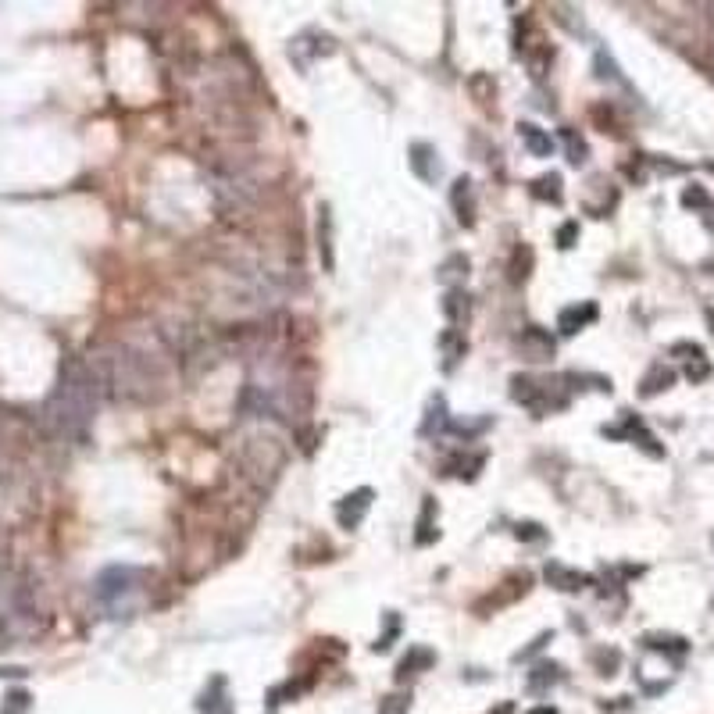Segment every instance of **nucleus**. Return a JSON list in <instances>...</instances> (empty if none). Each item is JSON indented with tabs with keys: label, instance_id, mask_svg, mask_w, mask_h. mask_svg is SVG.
Listing matches in <instances>:
<instances>
[{
	"label": "nucleus",
	"instance_id": "nucleus-1",
	"mask_svg": "<svg viewBox=\"0 0 714 714\" xmlns=\"http://www.w3.org/2000/svg\"><path fill=\"white\" fill-rule=\"evenodd\" d=\"M100 393H104V389H100L93 368L82 364V361H72V364L61 371L57 389H54L50 400H47V411H43L47 425H50L54 432H61V436H82L86 425L93 421V411H97V396H100Z\"/></svg>",
	"mask_w": 714,
	"mask_h": 714
},
{
	"label": "nucleus",
	"instance_id": "nucleus-2",
	"mask_svg": "<svg viewBox=\"0 0 714 714\" xmlns=\"http://www.w3.org/2000/svg\"><path fill=\"white\" fill-rule=\"evenodd\" d=\"M143 572L140 568H107L100 579H97V600L111 611V618H122L129 608H132V600L140 597V590H143Z\"/></svg>",
	"mask_w": 714,
	"mask_h": 714
},
{
	"label": "nucleus",
	"instance_id": "nucleus-3",
	"mask_svg": "<svg viewBox=\"0 0 714 714\" xmlns=\"http://www.w3.org/2000/svg\"><path fill=\"white\" fill-rule=\"evenodd\" d=\"M511 386H514L511 396L518 404H525L532 414H550V411H561L568 404V393H561V386L550 382V378H522V375H514Z\"/></svg>",
	"mask_w": 714,
	"mask_h": 714
},
{
	"label": "nucleus",
	"instance_id": "nucleus-4",
	"mask_svg": "<svg viewBox=\"0 0 714 714\" xmlns=\"http://www.w3.org/2000/svg\"><path fill=\"white\" fill-rule=\"evenodd\" d=\"M368 507H371V489H368V486H361V489L347 493V497L336 504V522H340L344 529H357V525H361V518L368 514Z\"/></svg>",
	"mask_w": 714,
	"mask_h": 714
},
{
	"label": "nucleus",
	"instance_id": "nucleus-5",
	"mask_svg": "<svg viewBox=\"0 0 714 714\" xmlns=\"http://www.w3.org/2000/svg\"><path fill=\"white\" fill-rule=\"evenodd\" d=\"M518 351L525 361H536V364H543V361H550L554 357V336L550 333H543V329H536V326H529L522 336H518Z\"/></svg>",
	"mask_w": 714,
	"mask_h": 714
},
{
	"label": "nucleus",
	"instance_id": "nucleus-6",
	"mask_svg": "<svg viewBox=\"0 0 714 714\" xmlns=\"http://www.w3.org/2000/svg\"><path fill=\"white\" fill-rule=\"evenodd\" d=\"M411 168H414V175L421 183H436L443 175V165L436 161V150L429 143H414L411 147Z\"/></svg>",
	"mask_w": 714,
	"mask_h": 714
},
{
	"label": "nucleus",
	"instance_id": "nucleus-7",
	"mask_svg": "<svg viewBox=\"0 0 714 714\" xmlns=\"http://www.w3.org/2000/svg\"><path fill=\"white\" fill-rule=\"evenodd\" d=\"M593 319H597V304L582 301V304H575V308H565V311H561V319H557V329H561L565 336H575V333H579V329H586Z\"/></svg>",
	"mask_w": 714,
	"mask_h": 714
},
{
	"label": "nucleus",
	"instance_id": "nucleus-8",
	"mask_svg": "<svg viewBox=\"0 0 714 714\" xmlns=\"http://www.w3.org/2000/svg\"><path fill=\"white\" fill-rule=\"evenodd\" d=\"M450 204H454L461 225H472V222H475V190H472V179H457V183H454Z\"/></svg>",
	"mask_w": 714,
	"mask_h": 714
},
{
	"label": "nucleus",
	"instance_id": "nucleus-9",
	"mask_svg": "<svg viewBox=\"0 0 714 714\" xmlns=\"http://www.w3.org/2000/svg\"><path fill=\"white\" fill-rule=\"evenodd\" d=\"M518 136H522V143L529 147L532 157H550V154H554V140H550V132H543L540 125L522 122V125H518Z\"/></svg>",
	"mask_w": 714,
	"mask_h": 714
},
{
	"label": "nucleus",
	"instance_id": "nucleus-10",
	"mask_svg": "<svg viewBox=\"0 0 714 714\" xmlns=\"http://www.w3.org/2000/svg\"><path fill=\"white\" fill-rule=\"evenodd\" d=\"M547 582L557 586V590H565V593H575V590L590 586V575H579V572H572L565 565H547Z\"/></svg>",
	"mask_w": 714,
	"mask_h": 714
},
{
	"label": "nucleus",
	"instance_id": "nucleus-11",
	"mask_svg": "<svg viewBox=\"0 0 714 714\" xmlns=\"http://www.w3.org/2000/svg\"><path fill=\"white\" fill-rule=\"evenodd\" d=\"M432 665H436V654H432L429 647H411V650H407V658L396 665V679L418 676V672H425V668H432Z\"/></svg>",
	"mask_w": 714,
	"mask_h": 714
},
{
	"label": "nucleus",
	"instance_id": "nucleus-12",
	"mask_svg": "<svg viewBox=\"0 0 714 714\" xmlns=\"http://www.w3.org/2000/svg\"><path fill=\"white\" fill-rule=\"evenodd\" d=\"M557 683H561V665H554V661H543V665H536V672H529V693H547Z\"/></svg>",
	"mask_w": 714,
	"mask_h": 714
},
{
	"label": "nucleus",
	"instance_id": "nucleus-13",
	"mask_svg": "<svg viewBox=\"0 0 714 714\" xmlns=\"http://www.w3.org/2000/svg\"><path fill=\"white\" fill-rule=\"evenodd\" d=\"M436 279H439L443 286H454V283L468 279V258H464V254H454V258H446V261L439 265Z\"/></svg>",
	"mask_w": 714,
	"mask_h": 714
},
{
	"label": "nucleus",
	"instance_id": "nucleus-14",
	"mask_svg": "<svg viewBox=\"0 0 714 714\" xmlns=\"http://www.w3.org/2000/svg\"><path fill=\"white\" fill-rule=\"evenodd\" d=\"M319 251H322L326 268H333V215H329V208L319 211Z\"/></svg>",
	"mask_w": 714,
	"mask_h": 714
},
{
	"label": "nucleus",
	"instance_id": "nucleus-15",
	"mask_svg": "<svg viewBox=\"0 0 714 714\" xmlns=\"http://www.w3.org/2000/svg\"><path fill=\"white\" fill-rule=\"evenodd\" d=\"M532 193H536V197H543V200H554V204H561V175H557V172H550V175H540V179L532 183Z\"/></svg>",
	"mask_w": 714,
	"mask_h": 714
},
{
	"label": "nucleus",
	"instance_id": "nucleus-16",
	"mask_svg": "<svg viewBox=\"0 0 714 714\" xmlns=\"http://www.w3.org/2000/svg\"><path fill=\"white\" fill-rule=\"evenodd\" d=\"M443 315H446L450 322H461V319H468V293H461V290H450V293H446V301H443Z\"/></svg>",
	"mask_w": 714,
	"mask_h": 714
},
{
	"label": "nucleus",
	"instance_id": "nucleus-17",
	"mask_svg": "<svg viewBox=\"0 0 714 714\" xmlns=\"http://www.w3.org/2000/svg\"><path fill=\"white\" fill-rule=\"evenodd\" d=\"M565 136V147H568V161L579 168V165H586V157H590V150H586V140L582 136H575V129H565L561 132Z\"/></svg>",
	"mask_w": 714,
	"mask_h": 714
},
{
	"label": "nucleus",
	"instance_id": "nucleus-18",
	"mask_svg": "<svg viewBox=\"0 0 714 714\" xmlns=\"http://www.w3.org/2000/svg\"><path fill=\"white\" fill-rule=\"evenodd\" d=\"M668 386H672V371L661 368V364H654L650 375L643 378V396H654V393H661V389H668Z\"/></svg>",
	"mask_w": 714,
	"mask_h": 714
},
{
	"label": "nucleus",
	"instance_id": "nucleus-19",
	"mask_svg": "<svg viewBox=\"0 0 714 714\" xmlns=\"http://www.w3.org/2000/svg\"><path fill=\"white\" fill-rule=\"evenodd\" d=\"M439 347L446 351V364H454L457 357L464 354V340H457V333H443V336H439Z\"/></svg>",
	"mask_w": 714,
	"mask_h": 714
},
{
	"label": "nucleus",
	"instance_id": "nucleus-20",
	"mask_svg": "<svg viewBox=\"0 0 714 714\" xmlns=\"http://www.w3.org/2000/svg\"><path fill=\"white\" fill-rule=\"evenodd\" d=\"M411 708V697H404V693H393V697H386L382 701V711L378 714H407Z\"/></svg>",
	"mask_w": 714,
	"mask_h": 714
},
{
	"label": "nucleus",
	"instance_id": "nucleus-21",
	"mask_svg": "<svg viewBox=\"0 0 714 714\" xmlns=\"http://www.w3.org/2000/svg\"><path fill=\"white\" fill-rule=\"evenodd\" d=\"M575 236H579V225H575V222H568V225H561V233H557V247H561V251H568V247H572V240H575Z\"/></svg>",
	"mask_w": 714,
	"mask_h": 714
},
{
	"label": "nucleus",
	"instance_id": "nucleus-22",
	"mask_svg": "<svg viewBox=\"0 0 714 714\" xmlns=\"http://www.w3.org/2000/svg\"><path fill=\"white\" fill-rule=\"evenodd\" d=\"M429 514H432V500H425V511H421V522H418V543H429L432 540V529H429Z\"/></svg>",
	"mask_w": 714,
	"mask_h": 714
},
{
	"label": "nucleus",
	"instance_id": "nucleus-23",
	"mask_svg": "<svg viewBox=\"0 0 714 714\" xmlns=\"http://www.w3.org/2000/svg\"><path fill=\"white\" fill-rule=\"evenodd\" d=\"M518 536H529V540H540L543 532H540V525H532V522H525V525H518Z\"/></svg>",
	"mask_w": 714,
	"mask_h": 714
},
{
	"label": "nucleus",
	"instance_id": "nucleus-24",
	"mask_svg": "<svg viewBox=\"0 0 714 714\" xmlns=\"http://www.w3.org/2000/svg\"><path fill=\"white\" fill-rule=\"evenodd\" d=\"M525 714H557V708H532V711H525Z\"/></svg>",
	"mask_w": 714,
	"mask_h": 714
},
{
	"label": "nucleus",
	"instance_id": "nucleus-25",
	"mask_svg": "<svg viewBox=\"0 0 714 714\" xmlns=\"http://www.w3.org/2000/svg\"><path fill=\"white\" fill-rule=\"evenodd\" d=\"M493 714V711H489ZM497 714H511V704H500V708H497Z\"/></svg>",
	"mask_w": 714,
	"mask_h": 714
}]
</instances>
